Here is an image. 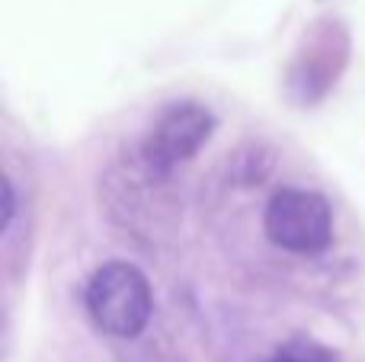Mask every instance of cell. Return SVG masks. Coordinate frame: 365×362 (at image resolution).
I'll return each mask as SVG.
<instances>
[{"mask_svg": "<svg viewBox=\"0 0 365 362\" xmlns=\"http://www.w3.org/2000/svg\"><path fill=\"white\" fill-rule=\"evenodd\" d=\"M263 231L279 250L317 254L334 237L330 202L311 190H282L266 205Z\"/></svg>", "mask_w": 365, "mask_h": 362, "instance_id": "2", "label": "cell"}, {"mask_svg": "<svg viewBox=\"0 0 365 362\" xmlns=\"http://www.w3.org/2000/svg\"><path fill=\"white\" fill-rule=\"evenodd\" d=\"M349 55V38L340 23H317L304 36V48L295 55L289 71V87L302 103H314L336 83Z\"/></svg>", "mask_w": 365, "mask_h": 362, "instance_id": "4", "label": "cell"}, {"mask_svg": "<svg viewBox=\"0 0 365 362\" xmlns=\"http://www.w3.org/2000/svg\"><path fill=\"white\" fill-rule=\"evenodd\" d=\"M266 362H330V353L321 350L317 343H308V340H295Z\"/></svg>", "mask_w": 365, "mask_h": 362, "instance_id": "5", "label": "cell"}, {"mask_svg": "<svg viewBox=\"0 0 365 362\" xmlns=\"http://www.w3.org/2000/svg\"><path fill=\"white\" fill-rule=\"evenodd\" d=\"M212 128H215V115L202 103L192 100L170 103L154 119L151 132H148L145 145H141V160L151 170H158L160 177H167L182 160L195 157V151L208 141Z\"/></svg>", "mask_w": 365, "mask_h": 362, "instance_id": "3", "label": "cell"}, {"mask_svg": "<svg viewBox=\"0 0 365 362\" xmlns=\"http://www.w3.org/2000/svg\"><path fill=\"white\" fill-rule=\"evenodd\" d=\"M83 308L96 324V331H103L106 337L132 340L151 321V286H148L145 273L132 263H103L87 279Z\"/></svg>", "mask_w": 365, "mask_h": 362, "instance_id": "1", "label": "cell"}]
</instances>
